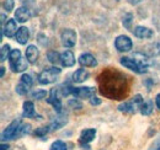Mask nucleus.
<instances>
[{"mask_svg":"<svg viewBox=\"0 0 160 150\" xmlns=\"http://www.w3.org/2000/svg\"><path fill=\"white\" fill-rule=\"evenodd\" d=\"M105 78H100L101 85V92L112 98V100H117L127 94V85H126V76L118 74V73H107L105 74Z\"/></svg>","mask_w":160,"mask_h":150,"instance_id":"f257e3e1","label":"nucleus"},{"mask_svg":"<svg viewBox=\"0 0 160 150\" xmlns=\"http://www.w3.org/2000/svg\"><path fill=\"white\" fill-rule=\"evenodd\" d=\"M60 73H62V69L57 65L51 67V68H46L44 70H42L38 74L37 80L41 85H49L57 80V78L60 75Z\"/></svg>","mask_w":160,"mask_h":150,"instance_id":"f03ea898","label":"nucleus"},{"mask_svg":"<svg viewBox=\"0 0 160 150\" xmlns=\"http://www.w3.org/2000/svg\"><path fill=\"white\" fill-rule=\"evenodd\" d=\"M144 102V98L142 97V95H136L132 100L129 101H124L122 102L121 105H118V111L123 113H128V114H133L137 111L140 110V106L143 105Z\"/></svg>","mask_w":160,"mask_h":150,"instance_id":"7ed1b4c3","label":"nucleus"},{"mask_svg":"<svg viewBox=\"0 0 160 150\" xmlns=\"http://www.w3.org/2000/svg\"><path fill=\"white\" fill-rule=\"evenodd\" d=\"M22 121L21 119H15L12 121L4 131L1 133V140L2 142H8V140H12V139H16L18 138V132H19V128H20Z\"/></svg>","mask_w":160,"mask_h":150,"instance_id":"20e7f679","label":"nucleus"},{"mask_svg":"<svg viewBox=\"0 0 160 150\" xmlns=\"http://www.w3.org/2000/svg\"><path fill=\"white\" fill-rule=\"evenodd\" d=\"M96 92L95 88L91 86H80V88H74L72 86V95L75 98L79 100H84V98H91Z\"/></svg>","mask_w":160,"mask_h":150,"instance_id":"39448f33","label":"nucleus"},{"mask_svg":"<svg viewBox=\"0 0 160 150\" xmlns=\"http://www.w3.org/2000/svg\"><path fill=\"white\" fill-rule=\"evenodd\" d=\"M60 41L65 48H73L77 43V32L72 28L63 30V32L60 33Z\"/></svg>","mask_w":160,"mask_h":150,"instance_id":"423d86ee","label":"nucleus"},{"mask_svg":"<svg viewBox=\"0 0 160 150\" xmlns=\"http://www.w3.org/2000/svg\"><path fill=\"white\" fill-rule=\"evenodd\" d=\"M115 47L118 52H129L132 48H133V42L132 39L128 37V36H124V35H121L118 37H116L115 39Z\"/></svg>","mask_w":160,"mask_h":150,"instance_id":"0eeeda50","label":"nucleus"},{"mask_svg":"<svg viewBox=\"0 0 160 150\" xmlns=\"http://www.w3.org/2000/svg\"><path fill=\"white\" fill-rule=\"evenodd\" d=\"M96 137V129L95 128H86V129H82L80 133L79 137V143L81 144V147L89 149V143H91Z\"/></svg>","mask_w":160,"mask_h":150,"instance_id":"6e6552de","label":"nucleus"},{"mask_svg":"<svg viewBox=\"0 0 160 150\" xmlns=\"http://www.w3.org/2000/svg\"><path fill=\"white\" fill-rule=\"evenodd\" d=\"M120 63L121 65H123L124 68H127V69H129V70H132L137 74H144L145 73L132 57H122L120 59Z\"/></svg>","mask_w":160,"mask_h":150,"instance_id":"1a4fd4ad","label":"nucleus"},{"mask_svg":"<svg viewBox=\"0 0 160 150\" xmlns=\"http://www.w3.org/2000/svg\"><path fill=\"white\" fill-rule=\"evenodd\" d=\"M132 58L138 63V65H139L140 68H142L145 73L148 72L149 67H152V65H153V60L147 56V54H144V53L136 52V53H133V54H132Z\"/></svg>","mask_w":160,"mask_h":150,"instance_id":"9d476101","label":"nucleus"},{"mask_svg":"<svg viewBox=\"0 0 160 150\" xmlns=\"http://www.w3.org/2000/svg\"><path fill=\"white\" fill-rule=\"evenodd\" d=\"M58 89H52L51 92H49V96L47 97V102L49 105L53 106L54 111H57V113H62V101H60L59 96H58Z\"/></svg>","mask_w":160,"mask_h":150,"instance_id":"9b49d317","label":"nucleus"},{"mask_svg":"<svg viewBox=\"0 0 160 150\" xmlns=\"http://www.w3.org/2000/svg\"><path fill=\"white\" fill-rule=\"evenodd\" d=\"M23 110H22V116L26 118H33V119H41L40 114H37L35 111V105L32 101H25L23 102Z\"/></svg>","mask_w":160,"mask_h":150,"instance_id":"f8f14e48","label":"nucleus"},{"mask_svg":"<svg viewBox=\"0 0 160 150\" xmlns=\"http://www.w3.org/2000/svg\"><path fill=\"white\" fill-rule=\"evenodd\" d=\"M79 64L81 67H85V68H94L98 65V60L96 58L90 54V53H81L78 59Z\"/></svg>","mask_w":160,"mask_h":150,"instance_id":"ddd939ff","label":"nucleus"},{"mask_svg":"<svg viewBox=\"0 0 160 150\" xmlns=\"http://www.w3.org/2000/svg\"><path fill=\"white\" fill-rule=\"evenodd\" d=\"M132 31H133V35L137 38H140V39H149V38H152L154 36L153 30H150V28H148L145 26H137Z\"/></svg>","mask_w":160,"mask_h":150,"instance_id":"4468645a","label":"nucleus"},{"mask_svg":"<svg viewBox=\"0 0 160 150\" xmlns=\"http://www.w3.org/2000/svg\"><path fill=\"white\" fill-rule=\"evenodd\" d=\"M26 59L28 60L30 64H36L38 58H40V49L35 46V44H30L27 48H26Z\"/></svg>","mask_w":160,"mask_h":150,"instance_id":"2eb2a0df","label":"nucleus"},{"mask_svg":"<svg viewBox=\"0 0 160 150\" xmlns=\"http://www.w3.org/2000/svg\"><path fill=\"white\" fill-rule=\"evenodd\" d=\"M75 56H74V53L72 52V51H64L62 54H60V64L63 65V67H65V68H70V67H73L74 64H75Z\"/></svg>","mask_w":160,"mask_h":150,"instance_id":"dca6fc26","label":"nucleus"},{"mask_svg":"<svg viewBox=\"0 0 160 150\" xmlns=\"http://www.w3.org/2000/svg\"><path fill=\"white\" fill-rule=\"evenodd\" d=\"M67 123H68V116L59 113L48 126H49V128H51V132H53V131H57V129H60V128L64 127Z\"/></svg>","mask_w":160,"mask_h":150,"instance_id":"f3484780","label":"nucleus"},{"mask_svg":"<svg viewBox=\"0 0 160 150\" xmlns=\"http://www.w3.org/2000/svg\"><path fill=\"white\" fill-rule=\"evenodd\" d=\"M31 16H32V14H31L30 9L26 8V6H20L15 11V19H16V21L21 22V23L27 22L28 20L31 19Z\"/></svg>","mask_w":160,"mask_h":150,"instance_id":"a211bd4d","label":"nucleus"},{"mask_svg":"<svg viewBox=\"0 0 160 150\" xmlns=\"http://www.w3.org/2000/svg\"><path fill=\"white\" fill-rule=\"evenodd\" d=\"M18 23H16V20H12L10 19L8 22H6V25H5V27H4V33H5V36L9 38H12L14 36H16V32H18Z\"/></svg>","mask_w":160,"mask_h":150,"instance_id":"6ab92c4d","label":"nucleus"},{"mask_svg":"<svg viewBox=\"0 0 160 150\" xmlns=\"http://www.w3.org/2000/svg\"><path fill=\"white\" fill-rule=\"evenodd\" d=\"M15 38H16V42H18V43H20V44H26V43L28 42V39H30V31H28V28L25 27V26L20 27V28L18 30V32H16Z\"/></svg>","mask_w":160,"mask_h":150,"instance_id":"aec40b11","label":"nucleus"},{"mask_svg":"<svg viewBox=\"0 0 160 150\" xmlns=\"http://www.w3.org/2000/svg\"><path fill=\"white\" fill-rule=\"evenodd\" d=\"M10 68L12 69L14 73H21V72H25L27 68H28V60L26 58H22L21 57L20 59L12 64H10Z\"/></svg>","mask_w":160,"mask_h":150,"instance_id":"412c9836","label":"nucleus"},{"mask_svg":"<svg viewBox=\"0 0 160 150\" xmlns=\"http://www.w3.org/2000/svg\"><path fill=\"white\" fill-rule=\"evenodd\" d=\"M89 76H90V73L88 72V70H85V69H78L74 74H73V81L74 82H84L85 80H88L89 79Z\"/></svg>","mask_w":160,"mask_h":150,"instance_id":"4be33fe9","label":"nucleus"},{"mask_svg":"<svg viewBox=\"0 0 160 150\" xmlns=\"http://www.w3.org/2000/svg\"><path fill=\"white\" fill-rule=\"evenodd\" d=\"M153 110H154V103H153V101H152V100H144L143 105L140 106L139 112L142 113L143 116H149V114H152Z\"/></svg>","mask_w":160,"mask_h":150,"instance_id":"5701e85b","label":"nucleus"},{"mask_svg":"<svg viewBox=\"0 0 160 150\" xmlns=\"http://www.w3.org/2000/svg\"><path fill=\"white\" fill-rule=\"evenodd\" d=\"M10 53H11L10 46H9V44H4V46L1 47V49H0V60H1V62H5L6 59H9Z\"/></svg>","mask_w":160,"mask_h":150,"instance_id":"b1692460","label":"nucleus"},{"mask_svg":"<svg viewBox=\"0 0 160 150\" xmlns=\"http://www.w3.org/2000/svg\"><path fill=\"white\" fill-rule=\"evenodd\" d=\"M47 59L49 60V63H52V64H57L58 62H60V54L58 52H56V51H48V53H47Z\"/></svg>","mask_w":160,"mask_h":150,"instance_id":"393cba45","label":"nucleus"},{"mask_svg":"<svg viewBox=\"0 0 160 150\" xmlns=\"http://www.w3.org/2000/svg\"><path fill=\"white\" fill-rule=\"evenodd\" d=\"M30 132H31V126L28 123H21L19 132H18V138H21V137H23L26 134H30Z\"/></svg>","mask_w":160,"mask_h":150,"instance_id":"a878e982","label":"nucleus"},{"mask_svg":"<svg viewBox=\"0 0 160 150\" xmlns=\"http://www.w3.org/2000/svg\"><path fill=\"white\" fill-rule=\"evenodd\" d=\"M28 89H30V86H27L26 84H23V82L20 81V82L16 85L15 91H16V94L21 95V96H25V95L28 94Z\"/></svg>","mask_w":160,"mask_h":150,"instance_id":"bb28decb","label":"nucleus"},{"mask_svg":"<svg viewBox=\"0 0 160 150\" xmlns=\"http://www.w3.org/2000/svg\"><path fill=\"white\" fill-rule=\"evenodd\" d=\"M51 150H68V145L63 140H56L52 143Z\"/></svg>","mask_w":160,"mask_h":150,"instance_id":"cd10ccee","label":"nucleus"},{"mask_svg":"<svg viewBox=\"0 0 160 150\" xmlns=\"http://www.w3.org/2000/svg\"><path fill=\"white\" fill-rule=\"evenodd\" d=\"M51 132V128H49V126H46V127H40V128H37L36 131H35V135H37V137H46L48 133Z\"/></svg>","mask_w":160,"mask_h":150,"instance_id":"c85d7f7f","label":"nucleus"},{"mask_svg":"<svg viewBox=\"0 0 160 150\" xmlns=\"http://www.w3.org/2000/svg\"><path fill=\"white\" fill-rule=\"evenodd\" d=\"M20 81L21 82H23V84H26L27 86H32L33 85V79H32V76L28 74H22L20 78Z\"/></svg>","mask_w":160,"mask_h":150,"instance_id":"c756f323","label":"nucleus"},{"mask_svg":"<svg viewBox=\"0 0 160 150\" xmlns=\"http://www.w3.org/2000/svg\"><path fill=\"white\" fill-rule=\"evenodd\" d=\"M47 91H44V90H36V91H33L31 96H32V98H36V100H42V98H46L47 97Z\"/></svg>","mask_w":160,"mask_h":150,"instance_id":"7c9ffc66","label":"nucleus"},{"mask_svg":"<svg viewBox=\"0 0 160 150\" xmlns=\"http://www.w3.org/2000/svg\"><path fill=\"white\" fill-rule=\"evenodd\" d=\"M68 105H69L70 107H73L74 110H81V108H82V103L79 101V98H72V100L68 102Z\"/></svg>","mask_w":160,"mask_h":150,"instance_id":"2f4dec72","label":"nucleus"},{"mask_svg":"<svg viewBox=\"0 0 160 150\" xmlns=\"http://www.w3.org/2000/svg\"><path fill=\"white\" fill-rule=\"evenodd\" d=\"M4 9L6 10V12H10L14 10V6H15V1L14 0H4V4H2Z\"/></svg>","mask_w":160,"mask_h":150,"instance_id":"473e14b6","label":"nucleus"},{"mask_svg":"<svg viewBox=\"0 0 160 150\" xmlns=\"http://www.w3.org/2000/svg\"><path fill=\"white\" fill-rule=\"evenodd\" d=\"M132 19H133V16H132L131 14H127V15L123 18V26H124L127 30H131V27H132Z\"/></svg>","mask_w":160,"mask_h":150,"instance_id":"72a5a7b5","label":"nucleus"},{"mask_svg":"<svg viewBox=\"0 0 160 150\" xmlns=\"http://www.w3.org/2000/svg\"><path fill=\"white\" fill-rule=\"evenodd\" d=\"M148 150H160V134L153 140V143L150 144Z\"/></svg>","mask_w":160,"mask_h":150,"instance_id":"f704fd0d","label":"nucleus"},{"mask_svg":"<svg viewBox=\"0 0 160 150\" xmlns=\"http://www.w3.org/2000/svg\"><path fill=\"white\" fill-rule=\"evenodd\" d=\"M90 103H91L92 106H99V105L101 103V98L96 97V96L94 95V96H92V97L90 98Z\"/></svg>","mask_w":160,"mask_h":150,"instance_id":"c9c22d12","label":"nucleus"},{"mask_svg":"<svg viewBox=\"0 0 160 150\" xmlns=\"http://www.w3.org/2000/svg\"><path fill=\"white\" fill-rule=\"evenodd\" d=\"M155 105H157V107L160 110V94H158L155 96Z\"/></svg>","mask_w":160,"mask_h":150,"instance_id":"e433bc0d","label":"nucleus"},{"mask_svg":"<svg viewBox=\"0 0 160 150\" xmlns=\"http://www.w3.org/2000/svg\"><path fill=\"white\" fill-rule=\"evenodd\" d=\"M0 148H1L0 150H8V149H9V144H5V143H2V144L0 145Z\"/></svg>","mask_w":160,"mask_h":150,"instance_id":"4c0bfd02","label":"nucleus"},{"mask_svg":"<svg viewBox=\"0 0 160 150\" xmlns=\"http://www.w3.org/2000/svg\"><path fill=\"white\" fill-rule=\"evenodd\" d=\"M0 75H1V78H4V75H5V68L4 67L0 68Z\"/></svg>","mask_w":160,"mask_h":150,"instance_id":"58836bf2","label":"nucleus"}]
</instances>
